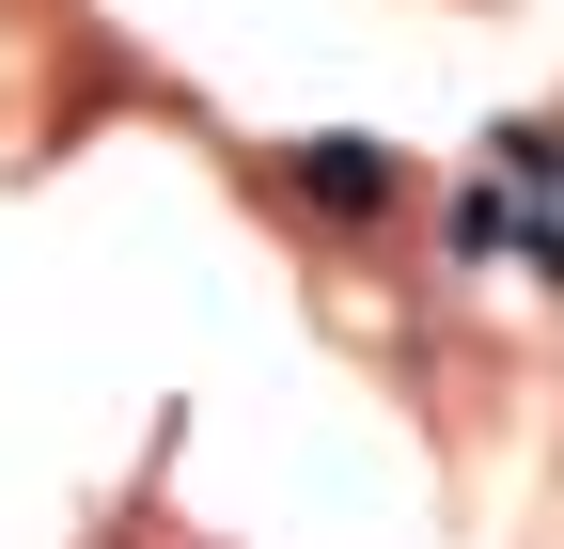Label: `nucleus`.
<instances>
[{"label":"nucleus","instance_id":"f257e3e1","mask_svg":"<svg viewBox=\"0 0 564 549\" xmlns=\"http://www.w3.org/2000/svg\"><path fill=\"white\" fill-rule=\"evenodd\" d=\"M282 189H299L314 220H392V204H408L392 142H299V158H282Z\"/></svg>","mask_w":564,"mask_h":549},{"label":"nucleus","instance_id":"f03ea898","mask_svg":"<svg viewBox=\"0 0 564 549\" xmlns=\"http://www.w3.org/2000/svg\"><path fill=\"white\" fill-rule=\"evenodd\" d=\"M549 283H564V189H549Z\"/></svg>","mask_w":564,"mask_h":549}]
</instances>
